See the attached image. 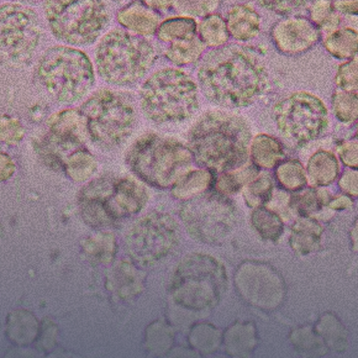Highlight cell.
<instances>
[{
	"instance_id": "obj_1",
	"label": "cell",
	"mask_w": 358,
	"mask_h": 358,
	"mask_svg": "<svg viewBox=\"0 0 358 358\" xmlns=\"http://www.w3.org/2000/svg\"><path fill=\"white\" fill-rule=\"evenodd\" d=\"M198 80L206 98L225 108L253 104L268 85L264 59L252 48L224 45L206 53L198 67Z\"/></svg>"
},
{
	"instance_id": "obj_2",
	"label": "cell",
	"mask_w": 358,
	"mask_h": 358,
	"mask_svg": "<svg viewBox=\"0 0 358 358\" xmlns=\"http://www.w3.org/2000/svg\"><path fill=\"white\" fill-rule=\"evenodd\" d=\"M195 162L211 172H229L243 166L250 155L251 131L241 117L222 111L201 116L189 132Z\"/></svg>"
},
{
	"instance_id": "obj_3",
	"label": "cell",
	"mask_w": 358,
	"mask_h": 358,
	"mask_svg": "<svg viewBox=\"0 0 358 358\" xmlns=\"http://www.w3.org/2000/svg\"><path fill=\"white\" fill-rule=\"evenodd\" d=\"M141 108L156 124L185 122L199 109L198 87L189 74L178 69H164L143 83Z\"/></svg>"
},
{
	"instance_id": "obj_4",
	"label": "cell",
	"mask_w": 358,
	"mask_h": 358,
	"mask_svg": "<svg viewBox=\"0 0 358 358\" xmlns=\"http://www.w3.org/2000/svg\"><path fill=\"white\" fill-rule=\"evenodd\" d=\"M156 57L152 43L122 29H114L101 37L95 51L98 73L114 85L136 83L151 69Z\"/></svg>"
},
{
	"instance_id": "obj_5",
	"label": "cell",
	"mask_w": 358,
	"mask_h": 358,
	"mask_svg": "<svg viewBox=\"0 0 358 358\" xmlns=\"http://www.w3.org/2000/svg\"><path fill=\"white\" fill-rule=\"evenodd\" d=\"M189 148L176 138L146 134L127 152V164L138 178L158 189L176 185L192 162Z\"/></svg>"
},
{
	"instance_id": "obj_6",
	"label": "cell",
	"mask_w": 358,
	"mask_h": 358,
	"mask_svg": "<svg viewBox=\"0 0 358 358\" xmlns=\"http://www.w3.org/2000/svg\"><path fill=\"white\" fill-rule=\"evenodd\" d=\"M36 77L48 94L64 104L80 101L94 85L90 57L69 46L48 48L37 62Z\"/></svg>"
},
{
	"instance_id": "obj_7",
	"label": "cell",
	"mask_w": 358,
	"mask_h": 358,
	"mask_svg": "<svg viewBox=\"0 0 358 358\" xmlns=\"http://www.w3.org/2000/svg\"><path fill=\"white\" fill-rule=\"evenodd\" d=\"M79 110L85 117L88 137L106 150L125 143L136 124L131 98L114 90L95 92Z\"/></svg>"
},
{
	"instance_id": "obj_8",
	"label": "cell",
	"mask_w": 358,
	"mask_h": 358,
	"mask_svg": "<svg viewBox=\"0 0 358 358\" xmlns=\"http://www.w3.org/2000/svg\"><path fill=\"white\" fill-rule=\"evenodd\" d=\"M43 10L53 36L76 46L94 43L110 19L104 0H45Z\"/></svg>"
},
{
	"instance_id": "obj_9",
	"label": "cell",
	"mask_w": 358,
	"mask_h": 358,
	"mask_svg": "<svg viewBox=\"0 0 358 358\" xmlns=\"http://www.w3.org/2000/svg\"><path fill=\"white\" fill-rule=\"evenodd\" d=\"M227 285L222 264L211 256L192 255L185 258L174 273V301L188 309L201 310L215 306Z\"/></svg>"
},
{
	"instance_id": "obj_10",
	"label": "cell",
	"mask_w": 358,
	"mask_h": 358,
	"mask_svg": "<svg viewBox=\"0 0 358 358\" xmlns=\"http://www.w3.org/2000/svg\"><path fill=\"white\" fill-rule=\"evenodd\" d=\"M179 241L178 222L166 213H151L129 230L125 250L137 266L148 267L169 256Z\"/></svg>"
},
{
	"instance_id": "obj_11",
	"label": "cell",
	"mask_w": 358,
	"mask_h": 358,
	"mask_svg": "<svg viewBox=\"0 0 358 358\" xmlns=\"http://www.w3.org/2000/svg\"><path fill=\"white\" fill-rule=\"evenodd\" d=\"M273 116L282 135L299 145L322 136L329 127L325 103L308 92H296L278 101Z\"/></svg>"
},
{
	"instance_id": "obj_12",
	"label": "cell",
	"mask_w": 358,
	"mask_h": 358,
	"mask_svg": "<svg viewBox=\"0 0 358 358\" xmlns=\"http://www.w3.org/2000/svg\"><path fill=\"white\" fill-rule=\"evenodd\" d=\"M179 214L190 235L203 243H217L231 231L235 222L234 206L217 192L190 198Z\"/></svg>"
},
{
	"instance_id": "obj_13",
	"label": "cell",
	"mask_w": 358,
	"mask_h": 358,
	"mask_svg": "<svg viewBox=\"0 0 358 358\" xmlns=\"http://www.w3.org/2000/svg\"><path fill=\"white\" fill-rule=\"evenodd\" d=\"M40 37L38 16L32 8L16 3L1 6V59L6 64H29Z\"/></svg>"
},
{
	"instance_id": "obj_14",
	"label": "cell",
	"mask_w": 358,
	"mask_h": 358,
	"mask_svg": "<svg viewBox=\"0 0 358 358\" xmlns=\"http://www.w3.org/2000/svg\"><path fill=\"white\" fill-rule=\"evenodd\" d=\"M115 183L114 176H103L92 180L79 192V211L90 227H110L122 220L116 203Z\"/></svg>"
},
{
	"instance_id": "obj_15",
	"label": "cell",
	"mask_w": 358,
	"mask_h": 358,
	"mask_svg": "<svg viewBox=\"0 0 358 358\" xmlns=\"http://www.w3.org/2000/svg\"><path fill=\"white\" fill-rule=\"evenodd\" d=\"M274 46L288 56L306 53L319 43L322 31L301 16H289L274 24L271 31Z\"/></svg>"
},
{
	"instance_id": "obj_16",
	"label": "cell",
	"mask_w": 358,
	"mask_h": 358,
	"mask_svg": "<svg viewBox=\"0 0 358 358\" xmlns=\"http://www.w3.org/2000/svg\"><path fill=\"white\" fill-rule=\"evenodd\" d=\"M116 19L127 30H131L141 36H150L156 34L161 25V17L156 10L143 4L141 0H135L129 6L122 8L117 13Z\"/></svg>"
},
{
	"instance_id": "obj_17",
	"label": "cell",
	"mask_w": 358,
	"mask_h": 358,
	"mask_svg": "<svg viewBox=\"0 0 358 358\" xmlns=\"http://www.w3.org/2000/svg\"><path fill=\"white\" fill-rule=\"evenodd\" d=\"M227 30L237 41H250L261 30V15L248 4L232 6L227 16Z\"/></svg>"
},
{
	"instance_id": "obj_18",
	"label": "cell",
	"mask_w": 358,
	"mask_h": 358,
	"mask_svg": "<svg viewBox=\"0 0 358 358\" xmlns=\"http://www.w3.org/2000/svg\"><path fill=\"white\" fill-rule=\"evenodd\" d=\"M324 227L314 217L301 216L290 230L289 245L301 256L314 252L320 248Z\"/></svg>"
},
{
	"instance_id": "obj_19",
	"label": "cell",
	"mask_w": 358,
	"mask_h": 358,
	"mask_svg": "<svg viewBox=\"0 0 358 358\" xmlns=\"http://www.w3.org/2000/svg\"><path fill=\"white\" fill-rule=\"evenodd\" d=\"M250 156L257 169H271L277 167L285 159V153L280 140L262 134L251 141Z\"/></svg>"
},
{
	"instance_id": "obj_20",
	"label": "cell",
	"mask_w": 358,
	"mask_h": 358,
	"mask_svg": "<svg viewBox=\"0 0 358 358\" xmlns=\"http://www.w3.org/2000/svg\"><path fill=\"white\" fill-rule=\"evenodd\" d=\"M322 43L332 57L351 59L358 53V27H338L327 34Z\"/></svg>"
},
{
	"instance_id": "obj_21",
	"label": "cell",
	"mask_w": 358,
	"mask_h": 358,
	"mask_svg": "<svg viewBox=\"0 0 358 358\" xmlns=\"http://www.w3.org/2000/svg\"><path fill=\"white\" fill-rule=\"evenodd\" d=\"M340 173L338 159L329 151H317L308 162V182L311 187H325L331 185Z\"/></svg>"
},
{
	"instance_id": "obj_22",
	"label": "cell",
	"mask_w": 358,
	"mask_h": 358,
	"mask_svg": "<svg viewBox=\"0 0 358 358\" xmlns=\"http://www.w3.org/2000/svg\"><path fill=\"white\" fill-rule=\"evenodd\" d=\"M314 329L322 337L329 351L341 353L348 350V330L334 313L322 314Z\"/></svg>"
},
{
	"instance_id": "obj_23",
	"label": "cell",
	"mask_w": 358,
	"mask_h": 358,
	"mask_svg": "<svg viewBox=\"0 0 358 358\" xmlns=\"http://www.w3.org/2000/svg\"><path fill=\"white\" fill-rule=\"evenodd\" d=\"M206 48V43L201 41V37L195 35L190 38L171 43V46L166 50L164 55L172 64L185 66L196 62L203 56Z\"/></svg>"
},
{
	"instance_id": "obj_24",
	"label": "cell",
	"mask_w": 358,
	"mask_h": 358,
	"mask_svg": "<svg viewBox=\"0 0 358 358\" xmlns=\"http://www.w3.org/2000/svg\"><path fill=\"white\" fill-rule=\"evenodd\" d=\"M213 185V174L209 169H196L185 173L174 185L172 194L178 199H190L201 194Z\"/></svg>"
},
{
	"instance_id": "obj_25",
	"label": "cell",
	"mask_w": 358,
	"mask_h": 358,
	"mask_svg": "<svg viewBox=\"0 0 358 358\" xmlns=\"http://www.w3.org/2000/svg\"><path fill=\"white\" fill-rule=\"evenodd\" d=\"M330 201V193L324 188L311 187L309 189L299 190L298 194L293 195L289 201L292 209H294L301 216L313 217L316 211L322 210Z\"/></svg>"
},
{
	"instance_id": "obj_26",
	"label": "cell",
	"mask_w": 358,
	"mask_h": 358,
	"mask_svg": "<svg viewBox=\"0 0 358 358\" xmlns=\"http://www.w3.org/2000/svg\"><path fill=\"white\" fill-rule=\"evenodd\" d=\"M198 36L206 43V48H222L230 40L227 20L219 14L206 16L198 25Z\"/></svg>"
},
{
	"instance_id": "obj_27",
	"label": "cell",
	"mask_w": 358,
	"mask_h": 358,
	"mask_svg": "<svg viewBox=\"0 0 358 358\" xmlns=\"http://www.w3.org/2000/svg\"><path fill=\"white\" fill-rule=\"evenodd\" d=\"M251 224L259 236L269 241H277L285 230V224L280 216L264 206L256 208L252 211Z\"/></svg>"
},
{
	"instance_id": "obj_28",
	"label": "cell",
	"mask_w": 358,
	"mask_h": 358,
	"mask_svg": "<svg viewBox=\"0 0 358 358\" xmlns=\"http://www.w3.org/2000/svg\"><path fill=\"white\" fill-rule=\"evenodd\" d=\"M156 34L162 43H171L198 35V27L189 16H178L161 22Z\"/></svg>"
},
{
	"instance_id": "obj_29",
	"label": "cell",
	"mask_w": 358,
	"mask_h": 358,
	"mask_svg": "<svg viewBox=\"0 0 358 358\" xmlns=\"http://www.w3.org/2000/svg\"><path fill=\"white\" fill-rule=\"evenodd\" d=\"M258 174H259V169H257L255 164H248L243 169L224 172L222 176H219L215 179L214 187L216 192L220 194H232L248 185L251 180L257 177Z\"/></svg>"
},
{
	"instance_id": "obj_30",
	"label": "cell",
	"mask_w": 358,
	"mask_h": 358,
	"mask_svg": "<svg viewBox=\"0 0 358 358\" xmlns=\"http://www.w3.org/2000/svg\"><path fill=\"white\" fill-rule=\"evenodd\" d=\"M290 341L299 352L310 357H322L329 352L322 337L317 335L314 327H301L290 334Z\"/></svg>"
},
{
	"instance_id": "obj_31",
	"label": "cell",
	"mask_w": 358,
	"mask_h": 358,
	"mask_svg": "<svg viewBox=\"0 0 358 358\" xmlns=\"http://www.w3.org/2000/svg\"><path fill=\"white\" fill-rule=\"evenodd\" d=\"M275 178L280 188L289 192L304 189L308 185L306 171L296 159L280 162L275 169Z\"/></svg>"
},
{
	"instance_id": "obj_32",
	"label": "cell",
	"mask_w": 358,
	"mask_h": 358,
	"mask_svg": "<svg viewBox=\"0 0 358 358\" xmlns=\"http://www.w3.org/2000/svg\"><path fill=\"white\" fill-rule=\"evenodd\" d=\"M273 179L271 174H261L245 185L243 198L250 208H259L267 204L272 199L273 193Z\"/></svg>"
},
{
	"instance_id": "obj_33",
	"label": "cell",
	"mask_w": 358,
	"mask_h": 358,
	"mask_svg": "<svg viewBox=\"0 0 358 358\" xmlns=\"http://www.w3.org/2000/svg\"><path fill=\"white\" fill-rule=\"evenodd\" d=\"M64 171L71 179L82 182L90 178L96 169L95 159L85 148H79L72 153L64 164Z\"/></svg>"
},
{
	"instance_id": "obj_34",
	"label": "cell",
	"mask_w": 358,
	"mask_h": 358,
	"mask_svg": "<svg viewBox=\"0 0 358 358\" xmlns=\"http://www.w3.org/2000/svg\"><path fill=\"white\" fill-rule=\"evenodd\" d=\"M310 22L320 31L330 32L340 27L341 14L332 6V0H314L310 8Z\"/></svg>"
},
{
	"instance_id": "obj_35",
	"label": "cell",
	"mask_w": 358,
	"mask_h": 358,
	"mask_svg": "<svg viewBox=\"0 0 358 358\" xmlns=\"http://www.w3.org/2000/svg\"><path fill=\"white\" fill-rule=\"evenodd\" d=\"M332 110L337 119L345 124L358 120V92L337 90L332 94Z\"/></svg>"
},
{
	"instance_id": "obj_36",
	"label": "cell",
	"mask_w": 358,
	"mask_h": 358,
	"mask_svg": "<svg viewBox=\"0 0 358 358\" xmlns=\"http://www.w3.org/2000/svg\"><path fill=\"white\" fill-rule=\"evenodd\" d=\"M222 0H176L174 8L185 15L206 16L214 14L219 6H222Z\"/></svg>"
},
{
	"instance_id": "obj_37",
	"label": "cell",
	"mask_w": 358,
	"mask_h": 358,
	"mask_svg": "<svg viewBox=\"0 0 358 358\" xmlns=\"http://www.w3.org/2000/svg\"><path fill=\"white\" fill-rule=\"evenodd\" d=\"M335 83L338 90L358 92V58L348 59L338 67Z\"/></svg>"
},
{
	"instance_id": "obj_38",
	"label": "cell",
	"mask_w": 358,
	"mask_h": 358,
	"mask_svg": "<svg viewBox=\"0 0 358 358\" xmlns=\"http://www.w3.org/2000/svg\"><path fill=\"white\" fill-rule=\"evenodd\" d=\"M259 6L278 15H290L306 8L311 0H256Z\"/></svg>"
},
{
	"instance_id": "obj_39",
	"label": "cell",
	"mask_w": 358,
	"mask_h": 358,
	"mask_svg": "<svg viewBox=\"0 0 358 358\" xmlns=\"http://www.w3.org/2000/svg\"><path fill=\"white\" fill-rule=\"evenodd\" d=\"M25 135L24 127L16 119L10 116H1V141L8 145L20 143Z\"/></svg>"
},
{
	"instance_id": "obj_40",
	"label": "cell",
	"mask_w": 358,
	"mask_h": 358,
	"mask_svg": "<svg viewBox=\"0 0 358 358\" xmlns=\"http://www.w3.org/2000/svg\"><path fill=\"white\" fill-rule=\"evenodd\" d=\"M338 157L348 169H358V141H343L337 146Z\"/></svg>"
},
{
	"instance_id": "obj_41",
	"label": "cell",
	"mask_w": 358,
	"mask_h": 358,
	"mask_svg": "<svg viewBox=\"0 0 358 358\" xmlns=\"http://www.w3.org/2000/svg\"><path fill=\"white\" fill-rule=\"evenodd\" d=\"M338 187L345 194L358 198V169H348L338 179Z\"/></svg>"
},
{
	"instance_id": "obj_42",
	"label": "cell",
	"mask_w": 358,
	"mask_h": 358,
	"mask_svg": "<svg viewBox=\"0 0 358 358\" xmlns=\"http://www.w3.org/2000/svg\"><path fill=\"white\" fill-rule=\"evenodd\" d=\"M332 6L343 15H358V0H332Z\"/></svg>"
},
{
	"instance_id": "obj_43",
	"label": "cell",
	"mask_w": 358,
	"mask_h": 358,
	"mask_svg": "<svg viewBox=\"0 0 358 358\" xmlns=\"http://www.w3.org/2000/svg\"><path fill=\"white\" fill-rule=\"evenodd\" d=\"M353 206V201L352 198L350 196V195L340 194L336 195V196H334L332 199H330V201L327 203V209H330V210H345V209H350V208H352Z\"/></svg>"
},
{
	"instance_id": "obj_44",
	"label": "cell",
	"mask_w": 358,
	"mask_h": 358,
	"mask_svg": "<svg viewBox=\"0 0 358 358\" xmlns=\"http://www.w3.org/2000/svg\"><path fill=\"white\" fill-rule=\"evenodd\" d=\"M14 171H15V166L11 161V158L6 153H1V179L6 180L9 178L11 174L14 173Z\"/></svg>"
},
{
	"instance_id": "obj_45",
	"label": "cell",
	"mask_w": 358,
	"mask_h": 358,
	"mask_svg": "<svg viewBox=\"0 0 358 358\" xmlns=\"http://www.w3.org/2000/svg\"><path fill=\"white\" fill-rule=\"evenodd\" d=\"M141 1L153 10L164 11L173 6L176 0H141Z\"/></svg>"
},
{
	"instance_id": "obj_46",
	"label": "cell",
	"mask_w": 358,
	"mask_h": 358,
	"mask_svg": "<svg viewBox=\"0 0 358 358\" xmlns=\"http://www.w3.org/2000/svg\"><path fill=\"white\" fill-rule=\"evenodd\" d=\"M350 238H351V248H352L353 252L358 253V216L353 222L352 229L350 231Z\"/></svg>"
},
{
	"instance_id": "obj_47",
	"label": "cell",
	"mask_w": 358,
	"mask_h": 358,
	"mask_svg": "<svg viewBox=\"0 0 358 358\" xmlns=\"http://www.w3.org/2000/svg\"><path fill=\"white\" fill-rule=\"evenodd\" d=\"M356 136H357V140H358V120H357V124H356Z\"/></svg>"
}]
</instances>
